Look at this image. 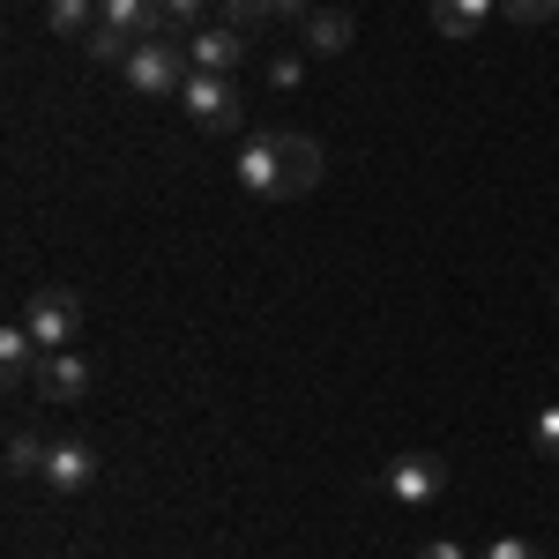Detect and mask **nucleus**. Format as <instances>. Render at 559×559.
<instances>
[{"instance_id":"nucleus-20","label":"nucleus","mask_w":559,"mask_h":559,"mask_svg":"<svg viewBox=\"0 0 559 559\" xmlns=\"http://www.w3.org/2000/svg\"><path fill=\"white\" fill-rule=\"evenodd\" d=\"M485 559H545V552H537L530 537H492V545H485Z\"/></svg>"},{"instance_id":"nucleus-5","label":"nucleus","mask_w":559,"mask_h":559,"mask_svg":"<svg viewBox=\"0 0 559 559\" xmlns=\"http://www.w3.org/2000/svg\"><path fill=\"white\" fill-rule=\"evenodd\" d=\"M97 448H90L83 432H60V440H45V492H60V500H75V492H90L97 485Z\"/></svg>"},{"instance_id":"nucleus-23","label":"nucleus","mask_w":559,"mask_h":559,"mask_svg":"<svg viewBox=\"0 0 559 559\" xmlns=\"http://www.w3.org/2000/svg\"><path fill=\"white\" fill-rule=\"evenodd\" d=\"M276 15H284V23H306V15H313V0H276Z\"/></svg>"},{"instance_id":"nucleus-1","label":"nucleus","mask_w":559,"mask_h":559,"mask_svg":"<svg viewBox=\"0 0 559 559\" xmlns=\"http://www.w3.org/2000/svg\"><path fill=\"white\" fill-rule=\"evenodd\" d=\"M165 38V8L157 0H97V31H90V60H128L134 45Z\"/></svg>"},{"instance_id":"nucleus-9","label":"nucleus","mask_w":559,"mask_h":559,"mask_svg":"<svg viewBox=\"0 0 559 559\" xmlns=\"http://www.w3.org/2000/svg\"><path fill=\"white\" fill-rule=\"evenodd\" d=\"M38 395H45V403H83V395H90V358H83V350H45Z\"/></svg>"},{"instance_id":"nucleus-13","label":"nucleus","mask_w":559,"mask_h":559,"mask_svg":"<svg viewBox=\"0 0 559 559\" xmlns=\"http://www.w3.org/2000/svg\"><path fill=\"white\" fill-rule=\"evenodd\" d=\"M38 366H45V350L38 336L15 321V329H0V373H8V388H23V381H38Z\"/></svg>"},{"instance_id":"nucleus-11","label":"nucleus","mask_w":559,"mask_h":559,"mask_svg":"<svg viewBox=\"0 0 559 559\" xmlns=\"http://www.w3.org/2000/svg\"><path fill=\"white\" fill-rule=\"evenodd\" d=\"M432 31L448 45H477L492 31V0H432Z\"/></svg>"},{"instance_id":"nucleus-21","label":"nucleus","mask_w":559,"mask_h":559,"mask_svg":"<svg viewBox=\"0 0 559 559\" xmlns=\"http://www.w3.org/2000/svg\"><path fill=\"white\" fill-rule=\"evenodd\" d=\"M165 8V23H202V0H157Z\"/></svg>"},{"instance_id":"nucleus-3","label":"nucleus","mask_w":559,"mask_h":559,"mask_svg":"<svg viewBox=\"0 0 559 559\" xmlns=\"http://www.w3.org/2000/svg\"><path fill=\"white\" fill-rule=\"evenodd\" d=\"M120 75H128L134 97H179L187 90V45H165V38H150V45H134L128 60H120Z\"/></svg>"},{"instance_id":"nucleus-12","label":"nucleus","mask_w":559,"mask_h":559,"mask_svg":"<svg viewBox=\"0 0 559 559\" xmlns=\"http://www.w3.org/2000/svg\"><path fill=\"white\" fill-rule=\"evenodd\" d=\"M276 157H284V194H313L321 187V142L313 134H276Z\"/></svg>"},{"instance_id":"nucleus-8","label":"nucleus","mask_w":559,"mask_h":559,"mask_svg":"<svg viewBox=\"0 0 559 559\" xmlns=\"http://www.w3.org/2000/svg\"><path fill=\"white\" fill-rule=\"evenodd\" d=\"M239 60H247V31H231V23H210V31L187 38V68L194 75H231Z\"/></svg>"},{"instance_id":"nucleus-15","label":"nucleus","mask_w":559,"mask_h":559,"mask_svg":"<svg viewBox=\"0 0 559 559\" xmlns=\"http://www.w3.org/2000/svg\"><path fill=\"white\" fill-rule=\"evenodd\" d=\"M38 471H45V440L15 426L8 432V477H38Z\"/></svg>"},{"instance_id":"nucleus-7","label":"nucleus","mask_w":559,"mask_h":559,"mask_svg":"<svg viewBox=\"0 0 559 559\" xmlns=\"http://www.w3.org/2000/svg\"><path fill=\"white\" fill-rule=\"evenodd\" d=\"M231 179L254 194V202H276L284 194V157H276V134H247L239 157H231Z\"/></svg>"},{"instance_id":"nucleus-6","label":"nucleus","mask_w":559,"mask_h":559,"mask_svg":"<svg viewBox=\"0 0 559 559\" xmlns=\"http://www.w3.org/2000/svg\"><path fill=\"white\" fill-rule=\"evenodd\" d=\"M381 485H388V500H403V508H432L448 492V463L440 455H395L381 471Z\"/></svg>"},{"instance_id":"nucleus-14","label":"nucleus","mask_w":559,"mask_h":559,"mask_svg":"<svg viewBox=\"0 0 559 559\" xmlns=\"http://www.w3.org/2000/svg\"><path fill=\"white\" fill-rule=\"evenodd\" d=\"M45 31L90 45V31H97V0H52V8H45Z\"/></svg>"},{"instance_id":"nucleus-16","label":"nucleus","mask_w":559,"mask_h":559,"mask_svg":"<svg viewBox=\"0 0 559 559\" xmlns=\"http://www.w3.org/2000/svg\"><path fill=\"white\" fill-rule=\"evenodd\" d=\"M269 15H276V0H224V23H231V31H247V38H254Z\"/></svg>"},{"instance_id":"nucleus-10","label":"nucleus","mask_w":559,"mask_h":559,"mask_svg":"<svg viewBox=\"0 0 559 559\" xmlns=\"http://www.w3.org/2000/svg\"><path fill=\"white\" fill-rule=\"evenodd\" d=\"M350 38H358L350 8H313V15L299 23V45L313 52V60H336V52H350Z\"/></svg>"},{"instance_id":"nucleus-4","label":"nucleus","mask_w":559,"mask_h":559,"mask_svg":"<svg viewBox=\"0 0 559 559\" xmlns=\"http://www.w3.org/2000/svg\"><path fill=\"white\" fill-rule=\"evenodd\" d=\"M23 329L38 336V350H68L83 336V299H75L68 284H38L31 306H23Z\"/></svg>"},{"instance_id":"nucleus-2","label":"nucleus","mask_w":559,"mask_h":559,"mask_svg":"<svg viewBox=\"0 0 559 559\" xmlns=\"http://www.w3.org/2000/svg\"><path fill=\"white\" fill-rule=\"evenodd\" d=\"M179 105H187V120H194L202 134H239L247 128V97H239L231 75H187Z\"/></svg>"},{"instance_id":"nucleus-22","label":"nucleus","mask_w":559,"mask_h":559,"mask_svg":"<svg viewBox=\"0 0 559 559\" xmlns=\"http://www.w3.org/2000/svg\"><path fill=\"white\" fill-rule=\"evenodd\" d=\"M418 559H471L455 537H432V545H418Z\"/></svg>"},{"instance_id":"nucleus-17","label":"nucleus","mask_w":559,"mask_h":559,"mask_svg":"<svg viewBox=\"0 0 559 559\" xmlns=\"http://www.w3.org/2000/svg\"><path fill=\"white\" fill-rule=\"evenodd\" d=\"M530 448H537L545 463H559V403H545V411L530 418Z\"/></svg>"},{"instance_id":"nucleus-19","label":"nucleus","mask_w":559,"mask_h":559,"mask_svg":"<svg viewBox=\"0 0 559 559\" xmlns=\"http://www.w3.org/2000/svg\"><path fill=\"white\" fill-rule=\"evenodd\" d=\"M500 8H508L515 23H552L559 15V0H500Z\"/></svg>"},{"instance_id":"nucleus-18","label":"nucleus","mask_w":559,"mask_h":559,"mask_svg":"<svg viewBox=\"0 0 559 559\" xmlns=\"http://www.w3.org/2000/svg\"><path fill=\"white\" fill-rule=\"evenodd\" d=\"M269 83H276V90H299L306 83V52H276V60H269Z\"/></svg>"}]
</instances>
